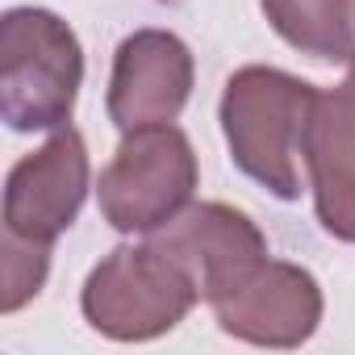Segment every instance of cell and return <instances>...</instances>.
Here are the masks:
<instances>
[{
  "label": "cell",
  "mask_w": 355,
  "mask_h": 355,
  "mask_svg": "<svg viewBox=\"0 0 355 355\" xmlns=\"http://www.w3.org/2000/svg\"><path fill=\"white\" fill-rule=\"evenodd\" d=\"M305 171L322 230L355 243V63L343 84L318 92L305 125Z\"/></svg>",
  "instance_id": "9c48e42d"
},
{
  "label": "cell",
  "mask_w": 355,
  "mask_h": 355,
  "mask_svg": "<svg viewBox=\"0 0 355 355\" xmlns=\"http://www.w3.org/2000/svg\"><path fill=\"white\" fill-rule=\"evenodd\" d=\"M197 175V150L180 125L125 130L96 184L101 218L117 234H155L193 205Z\"/></svg>",
  "instance_id": "277c9868"
},
{
  "label": "cell",
  "mask_w": 355,
  "mask_h": 355,
  "mask_svg": "<svg viewBox=\"0 0 355 355\" xmlns=\"http://www.w3.org/2000/svg\"><path fill=\"white\" fill-rule=\"evenodd\" d=\"M146 239L155 247H163L197 280L201 301L222 293L230 280H239L247 268H255L268 255V239L251 222V214H243V209H234L226 201L189 205L175 222H167L163 230H155Z\"/></svg>",
  "instance_id": "ba28073f"
},
{
  "label": "cell",
  "mask_w": 355,
  "mask_h": 355,
  "mask_svg": "<svg viewBox=\"0 0 355 355\" xmlns=\"http://www.w3.org/2000/svg\"><path fill=\"white\" fill-rule=\"evenodd\" d=\"M268 26L301 55L355 63V0H259Z\"/></svg>",
  "instance_id": "30bf717a"
},
{
  "label": "cell",
  "mask_w": 355,
  "mask_h": 355,
  "mask_svg": "<svg viewBox=\"0 0 355 355\" xmlns=\"http://www.w3.org/2000/svg\"><path fill=\"white\" fill-rule=\"evenodd\" d=\"M51 276V247L17 234H0V313H17L42 293Z\"/></svg>",
  "instance_id": "8fae6325"
},
{
  "label": "cell",
  "mask_w": 355,
  "mask_h": 355,
  "mask_svg": "<svg viewBox=\"0 0 355 355\" xmlns=\"http://www.w3.org/2000/svg\"><path fill=\"white\" fill-rule=\"evenodd\" d=\"M92 184V163L76 125L55 130L34 155H21L5 180V230L55 247L80 218Z\"/></svg>",
  "instance_id": "8992f818"
},
{
  "label": "cell",
  "mask_w": 355,
  "mask_h": 355,
  "mask_svg": "<svg viewBox=\"0 0 355 355\" xmlns=\"http://www.w3.org/2000/svg\"><path fill=\"white\" fill-rule=\"evenodd\" d=\"M197 301V280L150 239L113 247L80 288L84 322L113 343H150L180 326Z\"/></svg>",
  "instance_id": "3957f363"
},
{
  "label": "cell",
  "mask_w": 355,
  "mask_h": 355,
  "mask_svg": "<svg viewBox=\"0 0 355 355\" xmlns=\"http://www.w3.org/2000/svg\"><path fill=\"white\" fill-rule=\"evenodd\" d=\"M197 84L193 51L180 34L171 30H134L113 51L109 71V121L125 134L138 125L175 121L184 113Z\"/></svg>",
  "instance_id": "52a82bcc"
},
{
  "label": "cell",
  "mask_w": 355,
  "mask_h": 355,
  "mask_svg": "<svg viewBox=\"0 0 355 355\" xmlns=\"http://www.w3.org/2000/svg\"><path fill=\"white\" fill-rule=\"evenodd\" d=\"M84 84L76 30L38 5L0 17V117L13 134H55L71 121Z\"/></svg>",
  "instance_id": "7a4b0ae2"
},
{
  "label": "cell",
  "mask_w": 355,
  "mask_h": 355,
  "mask_svg": "<svg viewBox=\"0 0 355 355\" xmlns=\"http://www.w3.org/2000/svg\"><path fill=\"white\" fill-rule=\"evenodd\" d=\"M205 305L214 309L222 334L272 351H293L309 343L326 313L318 276L301 263L268 255L239 280H230L222 293H214Z\"/></svg>",
  "instance_id": "5b68a950"
},
{
  "label": "cell",
  "mask_w": 355,
  "mask_h": 355,
  "mask_svg": "<svg viewBox=\"0 0 355 355\" xmlns=\"http://www.w3.org/2000/svg\"><path fill=\"white\" fill-rule=\"evenodd\" d=\"M309 80L288 76L268 63L239 67L218 105V121L230 146V163L268 189L276 201L301 197V159H305V125L318 105Z\"/></svg>",
  "instance_id": "6da1fadb"
}]
</instances>
